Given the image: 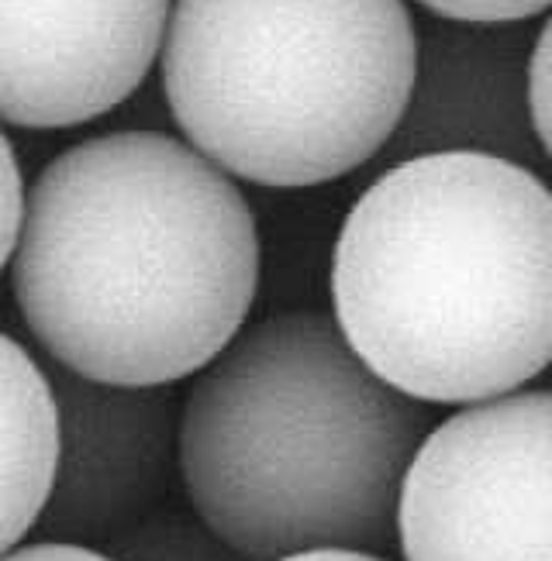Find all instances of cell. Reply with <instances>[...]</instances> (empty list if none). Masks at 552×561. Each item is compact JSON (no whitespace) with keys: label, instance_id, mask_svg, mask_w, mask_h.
I'll return each mask as SVG.
<instances>
[{"label":"cell","instance_id":"cell-1","mask_svg":"<svg viewBox=\"0 0 552 561\" xmlns=\"http://www.w3.org/2000/svg\"><path fill=\"white\" fill-rule=\"evenodd\" d=\"M8 276L21 321L59 369L173 386L246 331L256 214L190 141L87 138L38 173Z\"/></svg>","mask_w":552,"mask_h":561},{"label":"cell","instance_id":"cell-2","mask_svg":"<svg viewBox=\"0 0 552 561\" xmlns=\"http://www.w3.org/2000/svg\"><path fill=\"white\" fill-rule=\"evenodd\" d=\"M331 313L421 403L473 407L552 365V190L491 152L391 165L346 214Z\"/></svg>","mask_w":552,"mask_h":561},{"label":"cell","instance_id":"cell-3","mask_svg":"<svg viewBox=\"0 0 552 561\" xmlns=\"http://www.w3.org/2000/svg\"><path fill=\"white\" fill-rule=\"evenodd\" d=\"M431 427L428 403L380 379L335 313H270L187 389L183 493L243 561L380 554L397 545L404 482Z\"/></svg>","mask_w":552,"mask_h":561},{"label":"cell","instance_id":"cell-4","mask_svg":"<svg viewBox=\"0 0 552 561\" xmlns=\"http://www.w3.org/2000/svg\"><path fill=\"white\" fill-rule=\"evenodd\" d=\"M404 0H177L162 93L201 156L259 186H322L370 162L418 87Z\"/></svg>","mask_w":552,"mask_h":561},{"label":"cell","instance_id":"cell-5","mask_svg":"<svg viewBox=\"0 0 552 561\" xmlns=\"http://www.w3.org/2000/svg\"><path fill=\"white\" fill-rule=\"evenodd\" d=\"M397 548L404 561H552V393L518 389L431 427Z\"/></svg>","mask_w":552,"mask_h":561},{"label":"cell","instance_id":"cell-6","mask_svg":"<svg viewBox=\"0 0 552 561\" xmlns=\"http://www.w3.org/2000/svg\"><path fill=\"white\" fill-rule=\"evenodd\" d=\"M177 0H0V111L11 128H74L138 90Z\"/></svg>","mask_w":552,"mask_h":561},{"label":"cell","instance_id":"cell-7","mask_svg":"<svg viewBox=\"0 0 552 561\" xmlns=\"http://www.w3.org/2000/svg\"><path fill=\"white\" fill-rule=\"evenodd\" d=\"M63 410V466L35 541L111 545L156 514L180 472V413L170 386H111L49 365Z\"/></svg>","mask_w":552,"mask_h":561},{"label":"cell","instance_id":"cell-8","mask_svg":"<svg viewBox=\"0 0 552 561\" xmlns=\"http://www.w3.org/2000/svg\"><path fill=\"white\" fill-rule=\"evenodd\" d=\"M4 358V551L32 538L53 500L63 466V410L49 376L14 334L0 337Z\"/></svg>","mask_w":552,"mask_h":561},{"label":"cell","instance_id":"cell-9","mask_svg":"<svg viewBox=\"0 0 552 561\" xmlns=\"http://www.w3.org/2000/svg\"><path fill=\"white\" fill-rule=\"evenodd\" d=\"M117 561H243L225 548L201 520L180 514H156L125 530L104 548Z\"/></svg>","mask_w":552,"mask_h":561},{"label":"cell","instance_id":"cell-10","mask_svg":"<svg viewBox=\"0 0 552 561\" xmlns=\"http://www.w3.org/2000/svg\"><path fill=\"white\" fill-rule=\"evenodd\" d=\"M431 14L460 24H511L552 8V0H415Z\"/></svg>","mask_w":552,"mask_h":561},{"label":"cell","instance_id":"cell-11","mask_svg":"<svg viewBox=\"0 0 552 561\" xmlns=\"http://www.w3.org/2000/svg\"><path fill=\"white\" fill-rule=\"evenodd\" d=\"M528 107H532L536 138L552 159V18L542 24L528 56Z\"/></svg>","mask_w":552,"mask_h":561},{"label":"cell","instance_id":"cell-12","mask_svg":"<svg viewBox=\"0 0 552 561\" xmlns=\"http://www.w3.org/2000/svg\"><path fill=\"white\" fill-rule=\"evenodd\" d=\"M4 173H8V197H4V262L11 259L21 228H25V217H29V186L25 176H21V165H18V152L14 145L4 138Z\"/></svg>","mask_w":552,"mask_h":561},{"label":"cell","instance_id":"cell-13","mask_svg":"<svg viewBox=\"0 0 552 561\" xmlns=\"http://www.w3.org/2000/svg\"><path fill=\"white\" fill-rule=\"evenodd\" d=\"M4 561H117L108 551L83 548V545H63V541H29L4 551Z\"/></svg>","mask_w":552,"mask_h":561},{"label":"cell","instance_id":"cell-14","mask_svg":"<svg viewBox=\"0 0 552 561\" xmlns=\"http://www.w3.org/2000/svg\"><path fill=\"white\" fill-rule=\"evenodd\" d=\"M283 561H391V558L370 554V551H304V554L283 558Z\"/></svg>","mask_w":552,"mask_h":561}]
</instances>
